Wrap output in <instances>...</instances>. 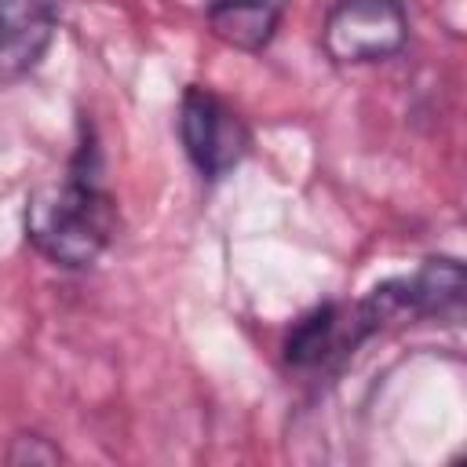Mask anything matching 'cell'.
I'll list each match as a JSON object with an SVG mask.
<instances>
[{
    "mask_svg": "<svg viewBox=\"0 0 467 467\" xmlns=\"http://www.w3.org/2000/svg\"><path fill=\"white\" fill-rule=\"evenodd\" d=\"M99 175H102L99 150L91 139H84L66 175L29 193L26 241L47 263L66 270H84L106 252L117 230V204Z\"/></svg>",
    "mask_w": 467,
    "mask_h": 467,
    "instance_id": "6da1fadb",
    "label": "cell"
},
{
    "mask_svg": "<svg viewBox=\"0 0 467 467\" xmlns=\"http://www.w3.org/2000/svg\"><path fill=\"white\" fill-rule=\"evenodd\" d=\"M409 44L401 0H336L321 22V47L336 66H372Z\"/></svg>",
    "mask_w": 467,
    "mask_h": 467,
    "instance_id": "7a4b0ae2",
    "label": "cell"
},
{
    "mask_svg": "<svg viewBox=\"0 0 467 467\" xmlns=\"http://www.w3.org/2000/svg\"><path fill=\"white\" fill-rule=\"evenodd\" d=\"M179 139L190 164L201 179L219 182L226 179L252 150V131L244 117L208 88L190 84L179 102Z\"/></svg>",
    "mask_w": 467,
    "mask_h": 467,
    "instance_id": "3957f363",
    "label": "cell"
},
{
    "mask_svg": "<svg viewBox=\"0 0 467 467\" xmlns=\"http://www.w3.org/2000/svg\"><path fill=\"white\" fill-rule=\"evenodd\" d=\"M463 292H467L463 263L452 259V255H431L412 274L379 281L358 303L365 306V314L372 317V325L379 332L387 321H398V317H438V314H449V310H456L463 303Z\"/></svg>",
    "mask_w": 467,
    "mask_h": 467,
    "instance_id": "277c9868",
    "label": "cell"
},
{
    "mask_svg": "<svg viewBox=\"0 0 467 467\" xmlns=\"http://www.w3.org/2000/svg\"><path fill=\"white\" fill-rule=\"evenodd\" d=\"M368 336H376V325L361 310V303H321L306 310L285 336V365L292 368H328L354 354Z\"/></svg>",
    "mask_w": 467,
    "mask_h": 467,
    "instance_id": "5b68a950",
    "label": "cell"
},
{
    "mask_svg": "<svg viewBox=\"0 0 467 467\" xmlns=\"http://www.w3.org/2000/svg\"><path fill=\"white\" fill-rule=\"evenodd\" d=\"M58 29V0H0V77L40 66Z\"/></svg>",
    "mask_w": 467,
    "mask_h": 467,
    "instance_id": "8992f818",
    "label": "cell"
},
{
    "mask_svg": "<svg viewBox=\"0 0 467 467\" xmlns=\"http://www.w3.org/2000/svg\"><path fill=\"white\" fill-rule=\"evenodd\" d=\"M285 18V0H208L204 22L215 40L259 55L277 36Z\"/></svg>",
    "mask_w": 467,
    "mask_h": 467,
    "instance_id": "52a82bcc",
    "label": "cell"
},
{
    "mask_svg": "<svg viewBox=\"0 0 467 467\" xmlns=\"http://www.w3.org/2000/svg\"><path fill=\"white\" fill-rule=\"evenodd\" d=\"M62 452L58 445H51V438L44 434H15L11 449H7V463H58Z\"/></svg>",
    "mask_w": 467,
    "mask_h": 467,
    "instance_id": "ba28073f",
    "label": "cell"
}]
</instances>
